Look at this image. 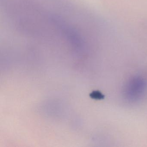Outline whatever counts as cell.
Here are the masks:
<instances>
[{
  "instance_id": "obj_2",
  "label": "cell",
  "mask_w": 147,
  "mask_h": 147,
  "mask_svg": "<svg viewBox=\"0 0 147 147\" xmlns=\"http://www.w3.org/2000/svg\"><path fill=\"white\" fill-rule=\"evenodd\" d=\"M90 96L94 99L100 100L104 98V95L99 91H95L92 92L90 94Z\"/></svg>"
},
{
  "instance_id": "obj_1",
  "label": "cell",
  "mask_w": 147,
  "mask_h": 147,
  "mask_svg": "<svg viewBox=\"0 0 147 147\" xmlns=\"http://www.w3.org/2000/svg\"><path fill=\"white\" fill-rule=\"evenodd\" d=\"M144 88V84L139 80H135L130 83L128 88V95L131 99H136L141 95Z\"/></svg>"
}]
</instances>
